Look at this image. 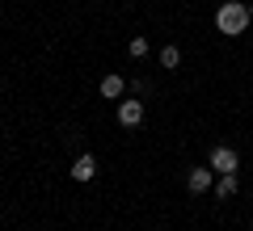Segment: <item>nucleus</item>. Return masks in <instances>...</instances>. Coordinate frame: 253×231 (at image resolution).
Listing matches in <instances>:
<instances>
[{"label": "nucleus", "mask_w": 253, "mask_h": 231, "mask_svg": "<svg viewBox=\"0 0 253 231\" xmlns=\"http://www.w3.org/2000/svg\"><path fill=\"white\" fill-rule=\"evenodd\" d=\"M118 122L123 126H139L144 122V101H123V105H118Z\"/></svg>", "instance_id": "obj_3"}, {"label": "nucleus", "mask_w": 253, "mask_h": 231, "mask_svg": "<svg viewBox=\"0 0 253 231\" xmlns=\"http://www.w3.org/2000/svg\"><path fill=\"white\" fill-rule=\"evenodd\" d=\"M232 194H236V172H228L215 181V198H232Z\"/></svg>", "instance_id": "obj_7"}, {"label": "nucleus", "mask_w": 253, "mask_h": 231, "mask_svg": "<svg viewBox=\"0 0 253 231\" xmlns=\"http://www.w3.org/2000/svg\"><path fill=\"white\" fill-rule=\"evenodd\" d=\"M249 21H253V13L245 9L241 0H224V4L215 9V30H219V34H228V38L245 34V30H249Z\"/></svg>", "instance_id": "obj_1"}, {"label": "nucleus", "mask_w": 253, "mask_h": 231, "mask_svg": "<svg viewBox=\"0 0 253 231\" xmlns=\"http://www.w3.org/2000/svg\"><path fill=\"white\" fill-rule=\"evenodd\" d=\"M97 177V160H93V156H76V164H72V181H93Z\"/></svg>", "instance_id": "obj_5"}, {"label": "nucleus", "mask_w": 253, "mask_h": 231, "mask_svg": "<svg viewBox=\"0 0 253 231\" xmlns=\"http://www.w3.org/2000/svg\"><path fill=\"white\" fill-rule=\"evenodd\" d=\"M126 51H131V59H144V55H148V38H144V34L131 38V46H126Z\"/></svg>", "instance_id": "obj_9"}, {"label": "nucleus", "mask_w": 253, "mask_h": 231, "mask_svg": "<svg viewBox=\"0 0 253 231\" xmlns=\"http://www.w3.org/2000/svg\"><path fill=\"white\" fill-rule=\"evenodd\" d=\"M161 67H181V51L177 46H165L161 51Z\"/></svg>", "instance_id": "obj_8"}, {"label": "nucleus", "mask_w": 253, "mask_h": 231, "mask_svg": "<svg viewBox=\"0 0 253 231\" xmlns=\"http://www.w3.org/2000/svg\"><path fill=\"white\" fill-rule=\"evenodd\" d=\"M211 172H215V168H190L186 189H190V194H207V189H211Z\"/></svg>", "instance_id": "obj_4"}, {"label": "nucleus", "mask_w": 253, "mask_h": 231, "mask_svg": "<svg viewBox=\"0 0 253 231\" xmlns=\"http://www.w3.org/2000/svg\"><path fill=\"white\" fill-rule=\"evenodd\" d=\"M97 89H101V97H106V101H114V97H123V93H126V80H123V76H114V71H110L106 80L97 84Z\"/></svg>", "instance_id": "obj_6"}, {"label": "nucleus", "mask_w": 253, "mask_h": 231, "mask_svg": "<svg viewBox=\"0 0 253 231\" xmlns=\"http://www.w3.org/2000/svg\"><path fill=\"white\" fill-rule=\"evenodd\" d=\"M211 168H215L219 177H228V172L241 168V156H236L232 147H211Z\"/></svg>", "instance_id": "obj_2"}, {"label": "nucleus", "mask_w": 253, "mask_h": 231, "mask_svg": "<svg viewBox=\"0 0 253 231\" xmlns=\"http://www.w3.org/2000/svg\"><path fill=\"white\" fill-rule=\"evenodd\" d=\"M249 13H253V4H249Z\"/></svg>", "instance_id": "obj_10"}]
</instances>
